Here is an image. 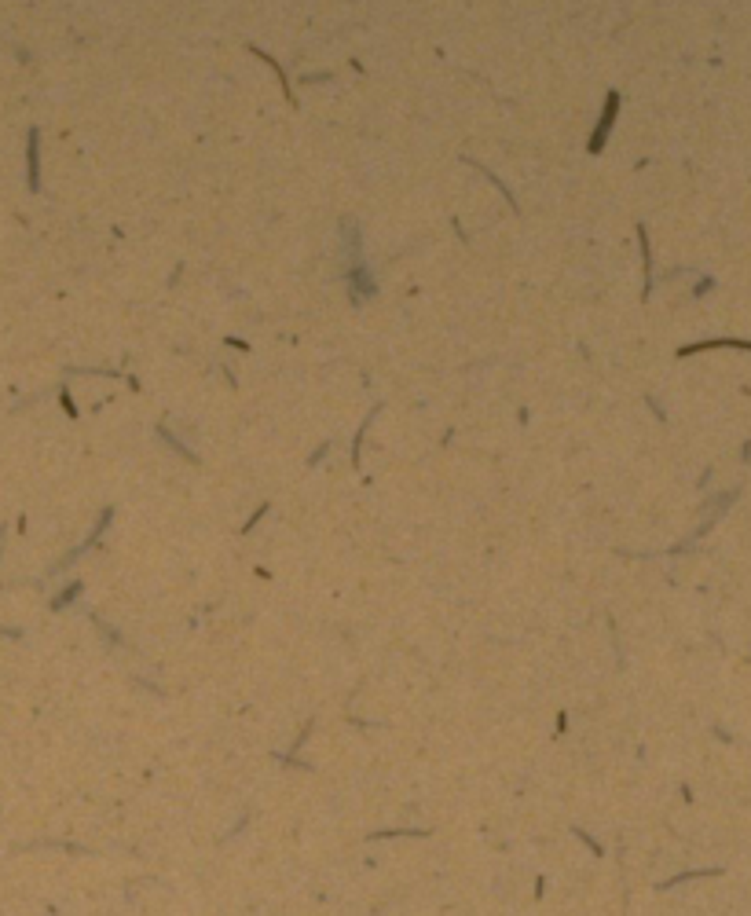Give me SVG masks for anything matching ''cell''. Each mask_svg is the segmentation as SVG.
Listing matches in <instances>:
<instances>
[{
  "label": "cell",
  "instance_id": "cell-2",
  "mask_svg": "<svg viewBox=\"0 0 751 916\" xmlns=\"http://www.w3.org/2000/svg\"><path fill=\"white\" fill-rule=\"evenodd\" d=\"M30 180H33V187H37V136L30 140Z\"/></svg>",
  "mask_w": 751,
  "mask_h": 916
},
{
  "label": "cell",
  "instance_id": "cell-1",
  "mask_svg": "<svg viewBox=\"0 0 751 916\" xmlns=\"http://www.w3.org/2000/svg\"><path fill=\"white\" fill-rule=\"evenodd\" d=\"M616 96H609V106H605V114H601V125H597V132H594V140H590V151H601V140L609 136V129H612V118H616Z\"/></svg>",
  "mask_w": 751,
  "mask_h": 916
}]
</instances>
